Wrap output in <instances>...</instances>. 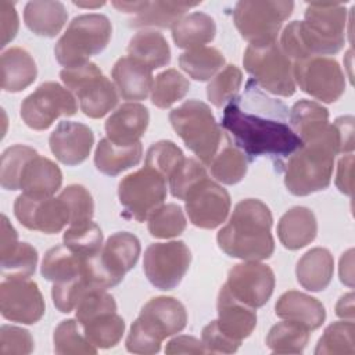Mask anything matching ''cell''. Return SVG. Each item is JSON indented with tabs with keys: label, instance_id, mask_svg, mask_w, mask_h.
I'll use <instances>...</instances> for the list:
<instances>
[{
	"label": "cell",
	"instance_id": "cell-1",
	"mask_svg": "<svg viewBox=\"0 0 355 355\" xmlns=\"http://www.w3.org/2000/svg\"><path fill=\"white\" fill-rule=\"evenodd\" d=\"M222 128L248 161L263 155L288 158L302 146L290 126L287 105L266 96L252 79L223 107Z\"/></svg>",
	"mask_w": 355,
	"mask_h": 355
},
{
	"label": "cell",
	"instance_id": "cell-2",
	"mask_svg": "<svg viewBox=\"0 0 355 355\" xmlns=\"http://www.w3.org/2000/svg\"><path fill=\"white\" fill-rule=\"evenodd\" d=\"M347 8L344 3L308 4L304 21H293L280 36L282 51L294 61L338 53L344 47Z\"/></svg>",
	"mask_w": 355,
	"mask_h": 355
},
{
	"label": "cell",
	"instance_id": "cell-3",
	"mask_svg": "<svg viewBox=\"0 0 355 355\" xmlns=\"http://www.w3.org/2000/svg\"><path fill=\"white\" fill-rule=\"evenodd\" d=\"M272 223V212L266 204L257 198L243 200L218 232V245L226 255L243 261L268 259L275 251Z\"/></svg>",
	"mask_w": 355,
	"mask_h": 355
},
{
	"label": "cell",
	"instance_id": "cell-4",
	"mask_svg": "<svg viewBox=\"0 0 355 355\" xmlns=\"http://www.w3.org/2000/svg\"><path fill=\"white\" fill-rule=\"evenodd\" d=\"M284 165V184L294 196H308L329 187L340 139L333 123L305 137Z\"/></svg>",
	"mask_w": 355,
	"mask_h": 355
},
{
	"label": "cell",
	"instance_id": "cell-5",
	"mask_svg": "<svg viewBox=\"0 0 355 355\" xmlns=\"http://www.w3.org/2000/svg\"><path fill=\"white\" fill-rule=\"evenodd\" d=\"M187 323L184 305L173 297L151 298L132 323L126 349L133 354H157L164 338L182 331Z\"/></svg>",
	"mask_w": 355,
	"mask_h": 355
},
{
	"label": "cell",
	"instance_id": "cell-6",
	"mask_svg": "<svg viewBox=\"0 0 355 355\" xmlns=\"http://www.w3.org/2000/svg\"><path fill=\"white\" fill-rule=\"evenodd\" d=\"M169 121L186 147L208 166L225 135L211 108L200 100H187L169 112Z\"/></svg>",
	"mask_w": 355,
	"mask_h": 355
},
{
	"label": "cell",
	"instance_id": "cell-7",
	"mask_svg": "<svg viewBox=\"0 0 355 355\" xmlns=\"http://www.w3.org/2000/svg\"><path fill=\"white\" fill-rule=\"evenodd\" d=\"M112 26L103 14H82L75 17L54 47V54L65 68H75L89 62L92 55L100 54L110 43Z\"/></svg>",
	"mask_w": 355,
	"mask_h": 355
},
{
	"label": "cell",
	"instance_id": "cell-8",
	"mask_svg": "<svg viewBox=\"0 0 355 355\" xmlns=\"http://www.w3.org/2000/svg\"><path fill=\"white\" fill-rule=\"evenodd\" d=\"M140 250V241L135 234L114 233L96 255L85 261L83 276L96 288L114 287L137 263Z\"/></svg>",
	"mask_w": 355,
	"mask_h": 355
},
{
	"label": "cell",
	"instance_id": "cell-9",
	"mask_svg": "<svg viewBox=\"0 0 355 355\" xmlns=\"http://www.w3.org/2000/svg\"><path fill=\"white\" fill-rule=\"evenodd\" d=\"M293 1L241 0L233 10V22L250 46H266L276 42L283 22L291 15Z\"/></svg>",
	"mask_w": 355,
	"mask_h": 355
},
{
	"label": "cell",
	"instance_id": "cell-10",
	"mask_svg": "<svg viewBox=\"0 0 355 355\" xmlns=\"http://www.w3.org/2000/svg\"><path fill=\"white\" fill-rule=\"evenodd\" d=\"M60 78L65 87L78 97L82 112L89 118H101L118 104L115 85L103 75L94 62L64 68Z\"/></svg>",
	"mask_w": 355,
	"mask_h": 355
},
{
	"label": "cell",
	"instance_id": "cell-11",
	"mask_svg": "<svg viewBox=\"0 0 355 355\" xmlns=\"http://www.w3.org/2000/svg\"><path fill=\"white\" fill-rule=\"evenodd\" d=\"M243 65L262 90L282 97L294 94L293 62L277 42L259 47L248 46L244 51Z\"/></svg>",
	"mask_w": 355,
	"mask_h": 355
},
{
	"label": "cell",
	"instance_id": "cell-12",
	"mask_svg": "<svg viewBox=\"0 0 355 355\" xmlns=\"http://www.w3.org/2000/svg\"><path fill=\"white\" fill-rule=\"evenodd\" d=\"M118 197L130 218L144 222L166 198V179L144 165L119 182Z\"/></svg>",
	"mask_w": 355,
	"mask_h": 355
},
{
	"label": "cell",
	"instance_id": "cell-13",
	"mask_svg": "<svg viewBox=\"0 0 355 355\" xmlns=\"http://www.w3.org/2000/svg\"><path fill=\"white\" fill-rule=\"evenodd\" d=\"M78 111L73 94L57 82H44L21 104V116L33 130H46L58 116H72Z\"/></svg>",
	"mask_w": 355,
	"mask_h": 355
},
{
	"label": "cell",
	"instance_id": "cell-14",
	"mask_svg": "<svg viewBox=\"0 0 355 355\" xmlns=\"http://www.w3.org/2000/svg\"><path fill=\"white\" fill-rule=\"evenodd\" d=\"M293 76L304 93L323 103L337 101L345 90V76L334 58L309 57L294 61Z\"/></svg>",
	"mask_w": 355,
	"mask_h": 355
},
{
	"label": "cell",
	"instance_id": "cell-15",
	"mask_svg": "<svg viewBox=\"0 0 355 355\" xmlns=\"http://www.w3.org/2000/svg\"><path fill=\"white\" fill-rule=\"evenodd\" d=\"M190 262L191 254L183 241L154 243L144 252L143 270L154 287L168 291L179 286Z\"/></svg>",
	"mask_w": 355,
	"mask_h": 355
},
{
	"label": "cell",
	"instance_id": "cell-16",
	"mask_svg": "<svg viewBox=\"0 0 355 355\" xmlns=\"http://www.w3.org/2000/svg\"><path fill=\"white\" fill-rule=\"evenodd\" d=\"M14 214L22 226L55 234L71 223V212L61 196L33 197L22 193L15 198Z\"/></svg>",
	"mask_w": 355,
	"mask_h": 355
},
{
	"label": "cell",
	"instance_id": "cell-17",
	"mask_svg": "<svg viewBox=\"0 0 355 355\" xmlns=\"http://www.w3.org/2000/svg\"><path fill=\"white\" fill-rule=\"evenodd\" d=\"M44 300L37 284L29 279L4 277L0 283V312L4 319L33 324L44 315Z\"/></svg>",
	"mask_w": 355,
	"mask_h": 355
},
{
	"label": "cell",
	"instance_id": "cell-18",
	"mask_svg": "<svg viewBox=\"0 0 355 355\" xmlns=\"http://www.w3.org/2000/svg\"><path fill=\"white\" fill-rule=\"evenodd\" d=\"M186 214L190 222L201 229L220 226L230 211V196L220 184L205 178L186 196Z\"/></svg>",
	"mask_w": 355,
	"mask_h": 355
},
{
	"label": "cell",
	"instance_id": "cell-19",
	"mask_svg": "<svg viewBox=\"0 0 355 355\" xmlns=\"http://www.w3.org/2000/svg\"><path fill=\"white\" fill-rule=\"evenodd\" d=\"M225 284L234 298L255 309L263 306L272 297L275 273L265 263L245 261L234 265L229 270Z\"/></svg>",
	"mask_w": 355,
	"mask_h": 355
},
{
	"label": "cell",
	"instance_id": "cell-20",
	"mask_svg": "<svg viewBox=\"0 0 355 355\" xmlns=\"http://www.w3.org/2000/svg\"><path fill=\"white\" fill-rule=\"evenodd\" d=\"M49 144L61 164L75 166L89 157L94 144V135L89 126L80 122L61 121L51 132Z\"/></svg>",
	"mask_w": 355,
	"mask_h": 355
},
{
	"label": "cell",
	"instance_id": "cell-21",
	"mask_svg": "<svg viewBox=\"0 0 355 355\" xmlns=\"http://www.w3.org/2000/svg\"><path fill=\"white\" fill-rule=\"evenodd\" d=\"M150 121L148 110L139 103H125L119 105L105 121L107 139L118 146H132L139 143Z\"/></svg>",
	"mask_w": 355,
	"mask_h": 355
},
{
	"label": "cell",
	"instance_id": "cell-22",
	"mask_svg": "<svg viewBox=\"0 0 355 355\" xmlns=\"http://www.w3.org/2000/svg\"><path fill=\"white\" fill-rule=\"evenodd\" d=\"M218 327L227 337L241 343L257 326V313L254 308L240 302L229 291L227 286L220 287L218 295Z\"/></svg>",
	"mask_w": 355,
	"mask_h": 355
},
{
	"label": "cell",
	"instance_id": "cell-23",
	"mask_svg": "<svg viewBox=\"0 0 355 355\" xmlns=\"http://www.w3.org/2000/svg\"><path fill=\"white\" fill-rule=\"evenodd\" d=\"M111 76L125 100H146L153 89V71L132 57H121L112 67Z\"/></svg>",
	"mask_w": 355,
	"mask_h": 355
},
{
	"label": "cell",
	"instance_id": "cell-24",
	"mask_svg": "<svg viewBox=\"0 0 355 355\" xmlns=\"http://www.w3.org/2000/svg\"><path fill=\"white\" fill-rule=\"evenodd\" d=\"M275 312L279 318L297 322L309 330L319 329L326 319L324 306L319 300L295 290L286 291L279 297Z\"/></svg>",
	"mask_w": 355,
	"mask_h": 355
},
{
	"label": "cell",
	"instance_id": "cell-25",
	"mask_svg": "<svg viewBox=\"0 0 355 355\" xmlns=\"http://www.w3.org/2000/svg\"><path fill=\"white\" fill-rule=\"evenodd\" d=\"M318 233V222L306 207L290 208L277 223V236L287 250H300L312 243Z\"/></svg>",
	"mask_w": 355,
	"mask_h": 355
},
{
	"label": "cell",
	"instance_id": "cell-26",
	"mask_svg": "<svg viewBox=\"0 0 355 355\" xmlns=\"http://www.w3.org/2000/svg\"><path fill=\"white\" fill-rule=\"evenodd\" d=\"M62 183L61 169L49 158L36 155L21 175L19 190L33 197H51Z\"/></svg>",
	"mask_w": 355,
	"mask_h": 355
},
{
	"label": "cell",
	"instance_id": "cell-27",
	"mask_svg": "<svg viewBox=\"0 0 355 355\" xmlns=\"http://www.w3.org/2000/svg\"><path fill=\"white\" fill-rule=\"evenodd\" d=\"M334 259L327 248L315 247L306 251L297 262L298 283L308 291L324 290L333 277Z\"/></svg>",
	"mask_w": 355,
	"mask_h": 355
},
{
	"label": "cell",
	"instance_id": "cell-28",
	"mask_svg": "<svg viewBox=\"0 0 355 355\" xmlns=\"http://www.w3.org/2000/svg\"><path fill=\"white\" fill-rule=\"evenodd\" d=\"M1 87L6 92L17 93L31 86L36 76L37 68L32 55L21 47H11L1 54Z\"/></svg>",
	"mask_w": 355,
	"mask_h": 355
},
{
	"label": "cell",
	"instance_id": "cell-29",
	"mask_svg": "<svg viewBox=\"0 0 355 355\" xmlns=\"http://www.w3.org/2000/svg\"><path fill=\"white\" fill-rule=\"evenodd\" d=\"M67 18L68 12L61 1L35 0L26 3L24 8L25 25L37 36H57L64 28Z\"/></svg>",
	"mask_w": 355,
	"mask_h": 355
},
{
	"label": "cell",
	"instance_id": "cell-30",
	"mask_svg": "<svg viewBox=\"0 0 355 355\" xmlns=\"http://www.w3.org/2000/svg\"><path fill=\"white\" fill-rule=\"evenodd\" d=\"M143 155L141 143L132 146L114 144L107 137L101 139L94 151L96 168L108 176H116L121 172L136 166Z\"/></svg>",
	"mask_w": 355,
	"mask_h": 355
},
{
	"label": "cell",
	"instance_id": "cell-31",
	"mask_svg": "<svg viewBox=\"0 0 355 355\" xmlns=\"http://www.w3.org/2000/svg\"><path fill=\"white\" fill-rule=\"evenodd\" d=\"M200 3L187 1H144L143 7L129 19L130 28L158 26L172 28L179 19L183 18L184 12Z\"/></svg>",
	"mask_w": 355,
	"mask_h": 355
},
{
	"label": "cell",
	"instance_id": "cell-32",
	"mask_svg": "<svg viewBox=\"0 0 355 355\" xmlns=\"http://www.w3.org/2000/svg\"><path fill=\"white\" fill-rule=\"evenodd\" d=\"M216 33L215 21L200 11L191 12L172 26V39L180 49H196L214 40Z\"/></svg>",
	"mask_w": 355,
	"mask_h": 355
},
{
	"label": "cell",
	"instance_id": "cell-33",
	"mask_svg": "<svg viewBox=\"0 0 355 355\" xmlns=\"http://www.w3.org/2000/svg\"><path fill=\"white\" fill-rule=\"evenodd\" d=\"M129 57L140 61L151 71L165 67L171 61V49L162 33L157 31H140L128 44Z\"/></svg>",
	"mask_w": 355,
	"mask_h": 355
},
{
	"label": "cell",
	"instance_id": "cell-34",
	"mask_svg": "<svg viewBox=\"0 0 355 355\" xmlns=\"http://www.w3.org/2000/svg\"><path fill=\"white\" fill-rule=\"evenodd\" d=\"M247 157L225 133L222 144L209 162L211 175L223 184H236L247 173Z\"/></svg>",
	"mask_w": 355,
	"mask_h": 355
},
{
	"label": "cell",
	"instance_id": "cell-35",
	"mask_svg": "<svg viewBox=\"0 0 355 355\" xmlns=\"http://www.w3.org/2000/svg\"><path fill=\"white\" fill-rule=\"evenodd\" d=\"M85 261V257L75 254L67 245H55L43 258L42 275L53 283L67 282L83 275Z\"/></svg>",
	"mask_w": 355,
	"mask_h": 355
},
{
	"label": "cell",
	"instance_id": "cell-36",
	"mask_svg": "<svg viewBox=\"0 0 355 355\" xmlns=\"http://www.w3.org/2000/svg\"><path fill=\"white\" fill-rule=\"evenodd\" d=\"M87 341L96 348L115 347L125 331V322L116 312L100 313L80 324Z\"/></svg>",
	"mask_w": 355,
	"mask_h": 355
},
{
	"label": "cell",
	"instance_id": "cell-37",
	"mask_svg": "<svg viewBox=\"0 0 355 355\" xmlns=\"http://www.w3.org/2000/svg\"><path fill=\"white\" fill-rule=\"evenodd\" d=\"M179 65L190 78L204 82L211 79L225 65V57L218 49L202 46L182 53Z\"/></svg>",
	"mask_w": 355,
	"mask_h": 355
},
{
	"label": "cell",
	"instance_id": "cell-38",
	"mask_svg": "<svg viewBox=\"0 0 355 355\" xmlns=\"http://www.w3.org/2000/svg\"><path fill=\"white\" fill-rule=\"evenodd\" d=\"M288 122L294 133L304 140L329 125V111L316 101L300 100L291 107Z\"/></svg>",
	"mask_w": 355,
	"mask_h": 355
},
{
	"label": "cell",
	"instance_id": "cell-39",
	"mask_svg": "<svg viewBox=\"0 0 355 355\" xmlns=\"http://www.w3.org/2000/svg\"><path fill=\"white\" fill-rule=\"evenodd\" d=\"M309 331V329L297 322L284 320L269 330L266 345L276 354H301L308 344Z\"/></svg>",
	"mask_w": 355,
	"mask_h": 355
},
{
	"label": "cell",
	"instance_id": "cell-40",
	"mask_svg": "<svg viewBox=\"0 0 355 355\" xmlns=\"http://www.w3.org/2000/svg\"><path fill=\"white\" fill-rule=\"evenodd\" d=\"M190 90V82L176 69H166L155 76L151 89V101L158 108H169L182 100Z\"/></svg>",
	"mask_w": 355,
	"mask_h": 355
},
{
	"label": "cell",
	"instance_id": "cell-41",
	"mask_svg": "<svg viewBox=\"0 0 355 355\" xmlns=\"http://www.w3.org/2000/svg\"><path fill=\"white\" fill-rule=\"evenodd\" d=\"M64 245H67L75 254L89 258L96 255L103 245V232L92 220H86L82 223L71 225L64 236Z\"/></svg>",
	"mask_w": 355,
	"mask_h": 355
},
{
	"label": "cell",
	"instance_id": "cell-42",
	"mask_svg": "<svg viewBox=\"0 0 355 355\" xmlns=\"http://www.w3.org/2000/svg\"><path fill=\"white\" fill-rule=\"evenodd\" d=\"M3 277L29 279L36 269L37 251L28 243H15L0 252Z\"/></svg>",
	"mask_w": 355,
	"mask_h": 355
},
{
	"label": "cell",
	"instance_id": "cell-43",
	"mask_svg": "<svg viewBox=\"0 0 355 355\" xmlns=\"http://www.w3.org/2000/svg\"><path fill=\"white\" fill-rule=\"evenodd\" d=\"M36 155H39L36 150L24 144H15L6 148L1 154L0 165L1 187L6 190H19L24 168Z\"/></svg>",
	"mask_w": 355,
	"mask_h": 355
},
{
	"label": "cell",
	"instance_id": "cell-44",
	"mask_svg": "<svg viewBox=\"0 0 355 355\" xmlns=\"http://www.w3.org/2000/svg\"><path fill=\"white\" fill-rule=\"evenodd\" d=\"M355 326L352 320L348 322H334L331 323L319 338L315 348L316 355H336V354H349L355 352L354 340Z\"/></svg>",
	"mask_w": 355,
	"mask_h": 355
},
{
	"label": "cell",
	"instance_id": "cell-45",
	"mask_svg": "<svg viewBox=\"0 0 355 355\" xmlns=\"http://www.w3.org/2000/svg\"><path fill=\"white\" fill-rule=\"evenodd\" d=\"M79 323L73 319L62 320L54 330V352L58 355H94L97 348L92 345L85 334L79 331Z\"/></svg>",
	"mask_w": 355,
	"mask_h": 355
},
{
	"label": "cell",
	"instance_id": "cell-46",
	"mask_svg": "<svg viewBox=\"0 0 355 355\" xmlns=\"http://www.w3.org/2000/svg\"><path fill=\"white\" fill-rule=\"evenodd\" d=\"M186 223L184 214L178 204H165L148 216V232L157 239H171L182 234Z\"/></svg>",
	"mask_w": 355,
	"mask_h": 355
},
{
	"label": "cell",
	"instance_id": "cell-47",
	"mask_svg": "<svg viewBox=\"0 0 355 355\" xmlns=\"http://www.w3.org/2000/svg\"><path fill=\"white\" fill-rule=\"evenodd\" d=\"M183 161V151L171 140H161L151 144L146 154V166L155 169L165 179H169Z\"/></svg>",
	"mask_w": 355,
	"mask_h": 355
},
{
	"label": "cell",
	"instance_id": "cell-48",
	"mask_svg": "<svg viewBox=\"0 0 355 355\" xmlns=\"http://www.w3.org/2000/svg\"><path fill=\"white\" fill-rule=\"evenodd\" d=\"M243 82V73L236 65H226L207 87L208 100L218 108L225 107L233 97L237 96V92Z\"/></svg>",
	"mask_w": 355,
	"mask_h": 355
},
{
	"label": "cell",
	"instance_id": "cell-49",
	"mask_svg": "<svg viewBox=\"0 0 355 355\" xmlns=\"http://www.w3.org/2000/svg\"><path fill=\"white\" fill-rule=\"evenodd\" d=\"M93 287L83 275L67 280V282H60L54 283L51 288V297L55 308L62 312V313H69L72 312L80 298L90 290H94Z\"/></svg>",
	"mask_w": 355,
	"mask_h": 355
},
{
	"label": "cell",
	"instance_id": "cell-50",
	"mask_svg": "<svg viewBox=\"0 0 355 355\" xmlns=\"http://www.w3.org/2000/svg\"><path fill=\"white\" fill-rule=\"evenodd\" d=\"M208 178L201 162L194 158H184L182 165L169 178V189L175 198L184 200L187 193L202 179Z\"/></svg>",
	"mask_w": 355,
	"mask_h": 355
},
{
	"label": "cell",
	"instance_id": "cell-51",
	"mask_svg": "<svg viewBox=\"0 0 355 355\" xmlns=\"http://www.w3.org/2000/svg\"><path fill=\"white\" fill-rule=\"evenodd\" d=\"M60 196L64 198L69 208V225L92 220L94 212V202L92 194L87 191L86 187L80 184H69L60 193Z\"/></svg>",
	"mask_w": 355,
	"mask_h": 355
},
{
	"label": "cell",
	"instance_id": "cell-52",
	"mask_svg": "<svg viewBox=\"0 0 355 355\" xmlns=\"http://www.w3.org/2000/svg\"><path fill=\"white\" fill-rule=\"evenodd\" d=\"M76 320L79 324L105 312H116V302L105 290L94 288L87 291L76 305Z\"/></svg>",
	"mask_w": 355,
	"mask_h": 355
},
{
	"label": "cell",
	"instance_id": "cell-53",
	"mask_svg": "<svg viewBox=\"0 0 355 355\" xmlns=\"http://www.w3.org/2000/svg\"><path fill=\"white\" fill-rule=\"evenodd\" d=\"M35 348L33 338L26 329L3 324L0 329V355H26Z\"/></svg>",
	"mask_w": 355,
	"mask_h": 355
},
{
	"label": "cell",
	"instance_id": "cell-54",
	"mask_svg": "<svg viewBox=\"0 0 355 355\" xmlns=\"http://www.w3.org/2000/svg\"><path fill=\"white\" fill-rule=\"evenodd\" d=\"M201 341L207 352H211V354H233L239 349L241 344L227 337L223 331H220L216 320H212L202 329Z\"/></svg>",
	"mask_w": 355,
	"mask_h": 355
},
{
	"label": "cell",
	"instance_id": "cell-55",
	"mask_svg": "<svg viewBox=\"0 0 355 355\" xmlns=\"http://www.w3.org/2000/svg\"><path fill=\"white\" fill-rule=\"evenodd\" d=\"M0 22H1V47H6L18 32V14L15 3L1 0L0 1Z\"/></svg>",
	"mask_w": 355,
	"mask_h": 355
},
{
	"label": "cell",
	"instance_id": "cell-56",
	"mask_svg": "<svg viewBox=\"0 0 355 355\" xmlns=\"http://www.w3.org/2000/svg\"><path fill=\"white\" fill-rule=\"evenodd\" d=\"M166 354H205L207 349L198 338L193 336H178L168 341Z\"/></svg>",
	"mask_w": 355,
	"mask_h": 355
},
{
	"label": "cell",
	"instance_id": "cell-57",
	"mask_svg": "<svg viewBox=\"0 0 355 355\" xmlns=\"http://www.w3.org/2000/svg\"><path fill=\"white\" fill-rule=\"evenodd\" d=\"M333 125L340 139V154L351 153L354 150V118L351 115L338 116Z\"/></svg>",
	"mask_w": 355,
	"mask_h": 355
},
{
	"label": "cell",
	"instance_id": "cell-58",
	"mask_svg": "<svg viewBox=\"0 0 355 355\" xmlns=\"http://www.w3.org/2000/svg\"><path fill=\"white\" fill-rule=\"evenodd\" d=\"M352 166H354V155L351 153L344 155L338 161L336 186L341 193L347 196H352Z\"/></svg>",
	"mask_w": 355,
	"mask_h": 355
},
{
	"label": "cell",
	"instance_id": "cell-59",
	"mask_svg": "<svg viewBox=\"0 0 355 355\" xmlns=\"http://www.w3.org/2000/svg\"><path fill=\"white\" fill-rule=\"evenodd\" d=\"M352 254L354 250H348L345 254H343L340 259V280L347 284L348 287L354 286V272H352Z\"/></svg>",
	"mask_w": 355,
	"mask_h": 355
},
{
	"label": "cell",
	"instance_id": "cell-60",
	"mask_svg": "<svg viewBox=\"0 0 355 355\" xmlns=\"http://www.w3.org/2000/svg\"><path fill=\"white\" fill-rule=\"evenodd\" d=\"M336 313L343 319H349V320L354 319V294L352 293H348L338 300L336 305Z\"/></svg>",
	"mask_w": 355,
	"mask_h": 355
},
{
	"label": "cell",
	"instance_id": "cell-61",
	"mask_svg": "<svg viewBox=\"0 0 355 355\" xmlns=\"http://www.w3.org/2000/svg\"><path fill=\"white\" fill-rule=\"evenodd\" d=\"M75 6L78 7H86V8H96V7H101L105 3L104 1H97V3H80V1H73Z\"/></svg>",
	"mask_w": 355,
	"mask_h": 355
}]
</instances>
